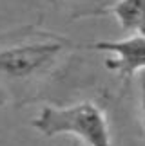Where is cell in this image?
Listing matches in <instances>:
<instances>
[{
    "mask_svg": "<svg viewBox=\"0 0 145 146\" xmlns=\"http://www.w3.org/2000/svg\"><path fill=\"white\" fill-rule=\"evenodd\" d=\"M0 40V105H26L64 70L76 50L67 38L49 31H22Z\"/></svg>",
    "mask_w": 145,
    "mask_h": 146,
    "instance_id": "1",
    "label": "cell"
},
{
    "mask_svg": "<svg viewBox=\"0 0 145 146\" xmlns=\"http://www.w3.org/2000/svg\"><path fill=\"white\" fill-rule=\"evenodd\" d=\"M33 126L42 135L69 133L83 146H113L107 117L96 103H76L71 106H44Z\"/></svg>",
    "mask_w": 145,
    "mask_h": 146,
    "instance_id": "2",
    "label": "cell"
},
{
    "mask_svg": "<svg viewBox=\"0 0 145 146\" xmlns=\"http://www.w3.org/2000/svg\"><path fill=\"white\" fill-rule=\"evenodd\" d=\"M91 49L114 52L116 58L107 60L105 65L124 78H131L140 69H145V35H134L120 42H96Z\"/></svg>",
    "mask_w": 145,
    "mask_h": 146,
    "instance_id": "3",
    "label": "cell"
},
{
    "mask_svg": "<svg viewBox=\"0 0 145 146\" xmlns=\"http://www.w3.org/2000/svg\"><path fill=\"white\" fill-rule=\"evenodd\" d=\"M96 15H114L124 31L145 35V0H120Z\"/></svg>",
    "mask_w": 145,
    "mask_h": 146,
    "instance_id": "4",
    "label": "cell"
},
{
    "mask_svg": "<svg viewBox=\"0 0 145 146\" xmlns=\"http://www.w3.org/2000/svg\"><path fill=\"white\" fill-rule=\"evenodd\" d=\"M140 87H142V119H143V130H145V72L140 78Z\"/></svg>",
    "mask_w": 145,
    "mask_h": 146,
    "instance_id": "5",
    "label": "cell"
},
{
    "mask_svg": "<svg viewBox=\"0 0 145 146\" xmlns=\"http://www.w3.org/2000/svg\"><path fill=\"white\" fill-rule=\"evenodd\" d=\"M71 146H83V144H71Z\"/></svg>",
    "mask_w": 145,
    "mask_h": 146,
    "instance_id": "6",
    "label": "cell"
},
{
    "mask_svg": "<svg viewBox=\"0 0 145 146\" xmlns=\"http://www.w3.org/2000/svg\"><path fill=\"white\" fill-rule=\"evenodd\" d=\"M54 2H64V0H54Z\"/></svg>",
    "mask_w": 145,
    "mask_h": 146,
    "instance_id": "7",
    "label": "cell"
}]
</instances>
